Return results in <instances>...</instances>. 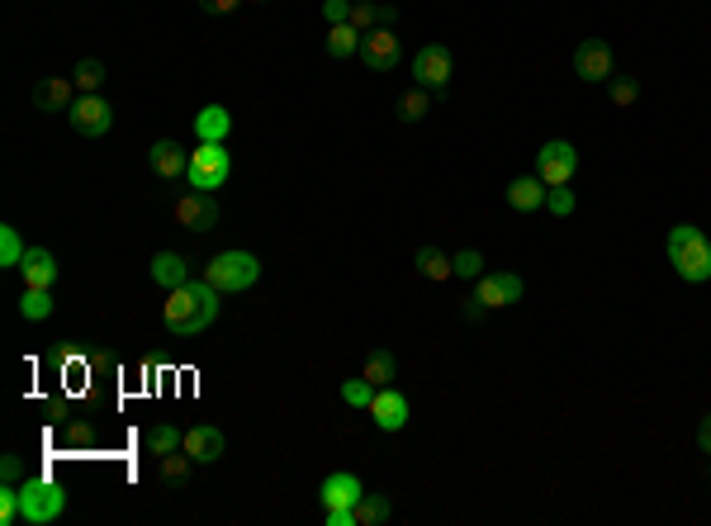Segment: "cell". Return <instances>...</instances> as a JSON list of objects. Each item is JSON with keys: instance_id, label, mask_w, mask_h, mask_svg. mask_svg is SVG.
Here are the masks:
<instances>
[{"instance_id": "4dcf8cb0", "label": "cell", "mask_w": 711, "mask_h": 526, "mask_svg": "<svg viewBox=\"0 0 711 526\" xmlns=\"http://www.w3.org/2000/svg\"><path fill=\"white\" fill-rule=\"evenodd\" d=\"M427 114H432V95L422 91H408V95H399V119L403 124H422V119H427Z\"/></svg>"}, {"instance_id": "ffe728a7", "label": "cell", "mask_w": 711, "mask_h": 526, "mask_svg": "<svg viewBox=\"0 0 711 526\" xmlns=\"http://www.w3.org/2000/svg\"><path fill=\"white\" fill-rule=\"evenodd\" d=\"M546 190H550V185L541 181V176H517V181L508 185V204L517 209V214H531V209H546Z\"/></svg>"}, {"instance_id": "d4e9b609", "label": "cell", "mask_w": 711, "mask_h": 526, "mask_svg": "<svg viewBox=\"0 0 711 526\" xmlns=\"http://www.w3.org/2000/svg\"><path fill=\"white\" fill-rule=\"evenodd\" d=\"M105 62H100V57H81V62H76L72 67V81H76V91L81 95H100V86H105Z\"/></svg>"}, {"instance_id": "5bb4252c", "label": "cell", "mask_w": 711, "mask_h": 526, "mask_svg": "<svg viewBox=\"0 0 711 526\" xmlns=\"http://www.w3.org/2000/svg\"><path fill=\"white\" fill-rule=\"evenodd\" d=\"M370 418H375L380 432H403L408 427V399H403L394 384H384V389H375V399H370Z\"/></svg>"}, {"instance_id": "7bdbcfd3", "label": "cell", "mask_w": 711, "mask_h": 526, "mask_svg": "<svg viewBox=\"0 0 711 526\" xmlns=\"http://www.w3.org/2000/svg\"><path fill=\"white\" fill-rule=\"evenodd\" d=\"M252 5H266V0H252Z\"/></svg>"}, {"instance_id": "f1b7e54d", "label": "cell", "mask_w": 711, "mask_h": 526, "mask_svg": "<svg viewBox=\"0 0 711 526\" xmlns=\"http://www.w3.org/2000/svg\"><path fill=\"white\" fill-rule=\"evenodd\" d=\"M24 256H29V247H24V237H19V228H0V266L5 271H19L24 266Z\"/></svg>"}, {"instance_id": "4316f807", "label": "cell", "mask_w": 711, "mask_h": 526, "mask_svg": "<svg viewBox=\"0 0 711 526\" xmlns=\"http://www.w3.org/2000/svg\"><path fill=\"white\" fill-rule=\"evenodd\" d=\"M394 517V503L384 498V493H361V503H356V522L361 526H384Z\"/></svg>"}, {"instance_id": "7402d4cb", "label": "cell", "mask_w": 711, "mask_h": 526, "mask_svg": "<svg viewBox=\"0 0 711 526\" xmlns=\"http://www.w3.org/2000/svg\"><path fill=\"white\" fill-rule=\"evenodd\" d=\"M394 19H399L394 5H370V0H356V5H351V24H356L361 34H370V29H394Z\"/></svg>"}, {"instance_id": "8d00e7d4", "label": "cell", "mask_w": 711, "mask_h": 526, "mask_svg": "<svg viewBox=\"0 0 711 526\" xmlns=\"http://www.w3.org/2000/svg\"><path fill=\"white\" fill-rule=\"evenodd\" d=\"M451 261H456V275H460V280H479V275H484V256L474 252V247H465V252H456V256H451Z\"/></svg>"}, {"instance_id": "d6986e66", "label": "cell", "mask_w": 711, "mask_h": 526, "mask_svg": "<svg viewBox=\"0 0 711 526\" xmlns=\"http://www.w3.org/2000/svg\"><path fill=\"white\" fill-rule=\"evenodd\" d=\"M228 133H233V114L223 105H204L195 114V138L200 143H228Z\"/></svg>"}, {"instance_id": "8fae6325", "label": "cell", "mask_w": 711, "mask_h": 526, "mask_svg": "<svg viewBox=\"0 0 711 526\" xmlns=\"http://www.w3.org/2000/svg\"><path fill=\"white\" fill-rule=\"evenodd\" d=\"M370 67V72H394L403 62V48H399V34L394 29H370L361 38V53H356Z\"/></svg>"}, {"instance_id": "484cf974", "label": "cell", "mask_w": 711, "mask_h": 526, "mask_svg": "<svg viewBox=\"0 0 711 526\" xmlns=\"http://www.w3.org/2000/svg\"><path fill=\"white\" fill-rule=\"evenodd\" d=\"M19 318L24 323H43V318H53V290H29L19 294Z\"/></svg>"}, {"instance_id": "ab89813d", "label": "cell", "mask_w": 711, "mask_h": 526, "mask_svg": "<svg viewBox=\"0 0 711 526\" xmlns=\"http://www.w3.org/2000/svg\"><path fill=\"white\" fill-rule=\"evenodd\" d=\"M237 5H247V0H200L204 15H233Z\"/></svg>"}, {"instance_id": "d6a6232c", "label": "cell", "mask_w": 711, "mask_h": 526, "mask_svg": "<svg viewBox=\"0 0 711 526\" xmlns=\"http://www.w3.org/2000/svg\"><path fill=\"white\" fill-rule=\"evenodd\" d=\"M190 465H195V460L185 455V446H181V451H171V455H162V479H166V484H185Z\"/></svg>"}, {"instance_id": "7a4b0ae2", "label": "cell", "mask_w": 711, "mask_h": 526, "mask_svg": "<svg viewBox=\"0 0 711 526\" xmlns=\"http://www.w3.org/2000/svg\"><path fill=\"white\" fill-rule=\"evenodd\" d=\"M664 252L674 261L678 280H688V285H707L711 280V242L702 237L697 223H678L669 242H664Z\"/></svg>"}, {"instance_id": "83f0119b", "label": "cell", "mask_w": 711, "mask_h": 526, "mask_svg": "<svg viewBox=\"0 0 711 526\" xmlns=\"http://www.w3.org/2000/svg\"><path fill=\"white\" fill-rule=\"evenodd\" d=\"M413 266H418L427 280H446V275H456V261L446 252H437V247H422L418 256H413Z\"/></svg>"}, {"instance_id": "74e56055", "label": "cell", "mask_w": 711, "mask_h": 526, "mask_svg": "<svg viewBox=\"0 0 711 526\" xmlns=\"http://www.w3.org/2000/svg\"><path fill=\"white\" fill-rule=\"evenodd\" d=\"M0 484H24V460L19 455H0Z\"/></svg>"}, {"instance_id": "f546056e", "label": "cell", "mask_w": 711, "mask_h": 526, "mask_svg": "<svg viewBox=\"0 0 711 526\" xmlns=\"http://www.w3.org/2000/svg\"><path fill=\"white\" fill-rule=\"evenodd\" d=\"M181 446H185L181 427H171V422H157V427H147V451H152V455H171V451H181Z\"/></svg>"}, {"instance_id": "5b68a950", "label": "cell", "mask_w": 711, "mask_h": 526, "mask_svg": "<svg viewBox=\"0 0 711 526\" xmlns=\"http://www.w3.org/2000/svg\"><path fill=\"white\" fill-rule=\"evenodd\" d=\"M233 176V157L223 143H200L190 152V166H185V185L190 190H223Z\"/></svg>"}, {"instance_id": "9a60e30c", "label": "cell", "mask_w": 711, "mask_h": 526, "mask_svg": "<svg viewBox=\"0 0 711 526\" xmlns=\"http://www.w3.org/2000/svg\"><path fill=\"white\" fill-rule=\"evenodd\" d=\"M223 451H228V436H223L214 422H200V427L185 432V455H190L195 465H214V460H223Z\"/></svg>"}, {"instance_id": "836d02e7", "label": "cell", "mask_w": 711, "mask_h": 526, "mask_svg": "<svg viewBox=\"0 0 711 526\" xmlns=\"http://www.w3.org/2000/svg\"><path fill=\"white\" fill-rule=\"evenodd\" d=\"M607 86H612V105H617V109H631L640 100V86L631 81V76H612Z\"/></svg>"}, {"instance_id": "e0dca14e", "label": "cell", "mask_w": 711, "mask_h": 526, "mask_svg": "<svg viewBox=\"0 0 711 526\" xmlns=\"http://www.w3.org/2000/svg\"><path fill=\"white\" fill-rule=\"evenodd\" d=\"M361 493H365V484L356 479V474L337 470V474H328V479H323L318 498H323V508H356V503H361Z\"/></svg>"}, {"instance_id": "ac0fdd59", "label": "cell", "mask_w": 711, "mask_h": 526, "mask_svg": "<svg viewBox=\"0 0 711 526\" xmlns=\"http://www.w3.org/2000/svg\"><path fill=\"white\" fill-rule=\"evenodd\" d=\"M19 275H24V285H29V290H53L57 285V256L48 252V247H29Z\"/></svg>"}, {"instance_id": "8992f818", "label": "cell", "mask_w": 711, "mask_h": 526, "mask_svg": "<svg viewBox=\"0 0 711 526\" xmlns=\"http://www.w3.org/2000/svg\"><path fill=\"white\" fill-rule=\"evenodd\" d=\"M67 124H72L81 138H105L114 128V109L105 95H76L72 109H67Z\"/></svg>"}, {"instance_id": "9c48e42d", "label": "cell", "mask_w": 711, "mask_h": 526, "mask_svg": "<svg viewBox=\"0 0 711 526\" xmlns=\"http://www.w3.org/2000/svg\"><path fill=\"white\" fill-rule=\"evenodd\" d=\"M451 72H456V62H451V53L441 43H422L418 53H413V81H418L422 91H441L451 81Z\"/></svg>"}, {"instance_id": "3957f363", "label": "cell", "mask_w": 711, "mask_h": 526, "mask_svg": "<svg viewBox=\"0 0 711 526\" xmlns=\"http://www.w3.org/2000/svg\"><path fill=\"white\" fill-rule=\"evenodd\" d=\"M67 512V489L48 479V474H24L19 484V517L29 526H53Z\"/></svg>"}, {"instance_id": "e575fe53", "label": "cell", "mask_w": 711, "mask_h": 526, "mask_svg": "<svg viewBox=\"0 0 711 526\" xmlns=\"http://www.w3.org/2000/svg\"><path fill=\"white\" fill-rule=\"evenodd\" d=\"M24 522L19 517V484H0V526Z\"/></svg>"}, {"instance_id": "60d3db41", "label": "cell", "mask_w": 711, "mask_h": 526, "mask_svg": "<svg viewBox=\"0 0 711 526\" xmlns=\"http://www.w3.org/2000/svg\"><path fill=\"white\" fill-rule=\"evenodd\" d=\"M91 422H72V427H67V441H72V446H86V441H91Z\"/></svg>"}, {"instance_id": "b9f144b4", "label": "cell", "mask_w": 711, "mask_h": 526, "mask_svg": "<svg viewBox=\"0 0 711 526\" xmlns=\"http://www.w3.org/2000/svg\"><path fill=\"white\" fill-rule=\"evenodd\" d=\"M697 446H702V455H711V413L702 418V427H697Z\"/></svg>"}, {"instance_id": "6da1fadb", "label": "cell", "mask_w": 711, "mask_h": 526, "mask_svg": "<svg viewBox=\"0 0 711 526\" xmlns=\"http://www.w3.org/2000/svg\"><path fill=\"white\" fill-rule=\"evenodd\" d=\"M223 294L209 285V280H185L176 290H166V304H162V318H166V332L171 337H204L209 327L219 323V304Z\"/></svg>"}, {"instance_id": "30bf717a", "label": "cell", "mask_w": 711, "mask_h": 526, "mask_svg": "<svg viewBox=\"0 0 711 526\" xmlns=\"http://www.w3.org/2000/svg\"><path fill=\"white\" fill-rule=\"evenodd\" d=\"M522 275L512 271H493V275H479V285H474V299L484 304V309H508V304H522Z\"/></svg>"}, {"instance_id": "d590c367", "label": "cell", "mask_w": 711, "mask_h": 526, "mask_svg": "<svg viewBox=\"0 0 711 526\" xmlns=\"http://www.w3.org/2000/svg\"><path fill=\"white\" fill-rule=\"evenodd\" d=\"M546 209L555 218H569V214H574V190H569V185H550V190H546Z\"/></svg>"}, {"instance_id": "2e32d148", "label": "cell", "mask_w": 711, "mask_h": 526, "mask_svg": "<svg viewBox=\"0 0 711 526\" xmlns=\"http://www.w3.org/2000/svg\"><path fill=\"white\" fill-rule=\"evenodd\" d=\"M147 162L152 171L162 176V181H185V166H190V152H185L176 138H157V143L147 147Z\"/></svg>"}, {"instance_id": "277c9868", "label": "cell", "mask_w": 711, "mask_h": 526, "mask_svg": "<svg viewBox=\"0 0 711 526\" xmlns=\"http://www.w3.org/2000/svg\"><path fill=\"white\" fill-rule=\"evenodd\" d=\"M204 280H209L219 294H247L256 280H261V261H256L252 252L233 247V252H219L209 266H204Z\"/></svg>"}, {"instance_id": "1f68e13d", "label": "cell", "mask_w": 711, "mask_h": 526, "mask_svg": "<svg viewBox=\"0 0 711 526\" xmlns=\"http://www.w3.org/2000/svg\"><path fill=\"white\" fill-rule=\"evenodd\" d=\"M370 399H375V384L365 380H342V403H347V408H370Z\"/></svg>"}, {"instance_id": "52a82bcc", "label": "cell", "mask_w": 711, "mask_h": 526, "mask_svg": "<svg viewBox=\"0 0 711 526\" xmlns=\"http://www.w3.org/2000/svg\"><path fill=\"white\" fill-rule=\"evenodd\" d=\"M574 171H579V152H574V143H565V138H550V143L536 152V176L546 185H569Z\"/></svg>"}, {"instance_id": "603a6c76", "label": "cell", "mask_w": 711, "mask_h": 526, "mask_svg": "<svg viewBox=\"0 0 711 526\" xmlns=\"http://www.w3.org/2000/svg\"><path fill=\"white\" fill-rule=\"evenodd\" d=\"M365 380L375 384V389H384V384H394L399 380V361H394V351H384V346H375L370 356H365V370H361Z\"/></svg>"}, {"instance_id": "cb8c5ba5", "label": "cell", "mask_w": 711, "mask_h": 526, "mask_svg": "<svg viewBox=\"0 0 711 526\" xmlns=\"http://www.w3.org/2000/svg\"><path fill=\"white\" fill-rule=\"evenodd\" d=\"M361 29H356V24H328V57H356L361 53Z\"/></svg>"}, {"instance_id": "7c38bea8", "label": "cell", "mask_w": 711, "mask_h": 526, "mask_svg": "<svg viewBox=\"0 0 711 526\" xmlns=\"http://www.w3.org/2000/svg\"><path fill=\"white\" fill-rule=\"evenodd\" d=\"M76 95L81 91H76L72 76H43V81H34L29 100H34V109H43V114H67Z\"/></svg>"}, {"instance_id": "4fadbf2b", "label": "cell", "mask_w": 711, "mask_h": 526, "mask_svg": "<svg viewBox=\"0 0 711 526\" xmlns=\"http://www.w3.org/2000/svg\"><path fill=\"white\" fill-rule=\"evenodd\" d=\"M574 72H579V81H612V48L602 43V38H588V43H579L574 48Z\"/></svg>"}, {"instance_id": "f35d334b", "label": "cell", "mask_w": 711, "mask_h": 526, "mask_svg": "<svg viewBox=\"0 0 711 526\" xmlns=\"http://www.w3.org/2000/svg\"><path fill=\"white\" fill-rule=\"evenodd\" d=\"M351 5H356V0H323V19H328V24H347Z\"/></svg>"}, {"instance_id": "44dd1931", "label": "cell", "mask_w": 711, "mask_h": 526, "mask_svg": "<svg viewBox=\"0 0 711 526\" xmlns=\"http://www.w3.org/2000/svg\"><path fill=\"white\" fill-rule=\"evenodd\" d=\"M152 280H157L162 290H176V285L190 280V261H185L181 252H157L152 256Z\"/></svg>"}, {"instance_id": "ba28073f", "label": "cell", "mask_w": 711, "mask_h": 526, "mask_svg": "<svg viewBox=\"0 0 711 526\" xmlns=\"http://www.w3.org/2000/svg\"><path fill=\"white\" fill-rule=\"evenodd\" d=\"M176 223L190 228V233L219 228V195L214 190H185L181 200H176Z\"/></svg>"}]
</instances>
